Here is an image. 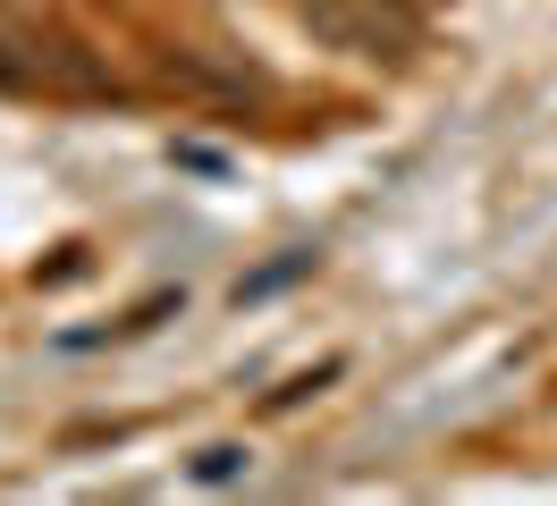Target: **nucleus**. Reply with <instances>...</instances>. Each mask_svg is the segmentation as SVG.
<instances>
[{
  "instance_id": "f257e3e1",
  "label": "nucleus",
  "mask_w": 557,
  "mask_h": 506,
  "mask_svg": "<svg viewBox=\"0 0 557 506\" xmlns=\"http://www.w3.org/2000/svg\"><path fill=\"white\" fill-rule=\"evenodd\" d=\"M245 472V447H203L195 456V481H237Z\"/></svg>"
}]
</instances>
